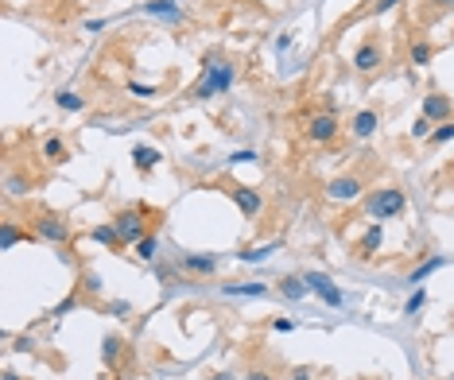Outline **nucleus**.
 Returning <instances> with one entry per match:
<instances>
[{
  "label": "nucleus",
  "instance_id": "5701e85b",
  "mask_svg": "<svg viewBox=\"0 0 454 380\" xmlns=\"http://www.w3.org/2000/svg\"><path fill=\"white\" fill-rule=\"evenodd\" d=\"M55 101H59V109H66V113H82V109H86V101H82L78 93H74V89H62V93H59Z\"/></svg>",
  "mask_w": 454,
  "mask_h": 380
},
{
  "label": "nucleus",
  "instance_id": "1a4fd4ad",
  "mask_svg": "<svg viewBox=\"0 0 454 380\" xmlns=\"http://www.w3.org/2000/svg\"><path fill=\"white\" fill-rule=\"evenodd\" d=\"M451 113H454V105H451V98H446V93H427V98H424V117L431 120V125H443V120H451Z\"/></svg>",
  "mask_w": 454,
  "mask_h": 380
},
{
  "label": "nucleus",
  "instance_id": "20e7f679",
  "mask_svg": "<svg viewBox=\"0 0 454 380\" xmlns=\"http://www.w3.org/2000/svg\"><path fill=\"white\" fill-rule=\"evenodd\" d=\"M31 229H35V237H43V241H51V244H66L70 241V221L62 214H51V210H43V214L31 217Z\"/></svg>",
  "mask_w": 454,
  "mask_h": 380
},
{
  "label": "nucleus",
  "instance_id": "412c9836",
  "mask_svg": "<svg viewBox=\"0 0 454 380\" xmlns=\"http://www.w3.org/2000/svg\"><path fill=\"white\" fill-rule=\"evenodd\" d=\"M431 59H435V47L427 39H415L412 43V62L415 66H431Z\"/></svg>",
  "mask_w": 454,
  "mask_h": 380
},
{
  "label": "nucleus",
  "instance_id": "6ab92c4d",
  "mask_svg": "<svg viewBox=\"0 0 454 380\" xmlns=\"http://www.w3.org/2000/svg\"><path fill=\"white\" fill-rule=\"evenodd\" d=\"M132 159H136V171H140V175H148L152 167L159 163V152H156V147H136V152H132Z\"/></svg>",
  "mask_w": 454,
  "mask_h": 380
},
{
  "label": "nucleus",
  "instance_id": "a211bd4d",
  "mask_svg": "<svg viewBox=\"0 0 454 380\" xmlns=\"http://www.w3.org/2000/svg\"><path fill=\"white\" fill-rule=\"evenodd\" d=\"M4 190H8L12 198H24L31 190V175H24V171H8V179H4Z\"/></svg>",
  "mask_w": 454,
  "mask_h": 380
},
{
  "label": "nucleus",
  "instance_id": "6e6552de",
  "mask_svg": "<svg viewBox=\"0 0 454 380\" xmlns=\"http://www.w3.org/2000/svg\"><path fill=\"white\" fill-rule=\"evenodd\" d=\"M381 62H385V47H381L376 39H365L361 47H357V55H354L357 74H373V70H381Z\"/></svg>",
  "mask_w": 454,
  "mask_h": 380
},
{
  "label": "nucleus",
  "instance_id": "e433bc0d",
  "mask_svg": "<svg viewBox=\"0 0 454 380\" xmlns=\"http://www.w3.org/2000/svg\"><path fill=\"white\" fill-rule=\"evenodd\" d=\"M245 380H272V377H268V372L264 369H253V372H248V377Z\"/></svg>",
  "mask_w": 454,
  "mask_h": 380
},
{
  "label": "nucleus",
  "instance_id": "473e14b6",
  "mask_svg": "<svg viewBox=\"0 0 454 380\" xmlns=\"http://www.w3.org/2000/svg\"><path fill=\"white\" fill-rule=\"evenodd\" d=\"M74 307H78V295H66V299H62V302H59V307H55L51 314H55V318H62V314H70Z\"/></svg>",
  "mask_w": 454,
  "mask_h": 380
},
{
  "label": "nucleus",
  "instance_id": "cd10ccee",
  "mask_svg": "<svg viewBox=\"0 0 454 380\" xmlns=\"http://www.w3.org/2000/svg\"><path fill=\"white\" fill-rule=\"evenodd\" d=\"M451 140H454V120H443V125H435L431 144H451Z\"/></svg>",
  "mask_w": 454,
  "mask_h": 380
},
{
  "label": "nucleus",
  "instance_id": "c756f323",
  "mask_svg": "<svg viewBox=\"0 0 454 380\" xmlns=\"http://www.w3.org/2000/svg\"><path fill=\"white\" fill-rule=\"evenodd\" d=\"M431 132H435V128H431V120H427V117H419V120L412 125V136H415V140H427Z\"/></svg>",
  "mask_w": 454,
  "mask_h": 380
},
{
  "label": "nucleus",
  "instance_id": "39448f33",
  "mask_svg": "<svg viewBox=\"0 0 454 380\" xmlns=\"http://www.w3.org/2000/svg\"><path fill=\"white\" fill-rule=\"evenodd\" d=\"M361 190H365V183H361V175H338L326 183V198L338 206H346V202H357L361 198Z\"/></svg>",
  "mask_w": 454,
  "mask_h": 380
},
{
  "label": "nucleus",
  "instance_id": "393cba45",
  "mask_svg": "<svg viewBox=\"0 0 454 380\" xmlns=\"http://www.w3.org/2000/svg\"><path fill=\"white\" fill-rule=\"evenodd\" d=\"M443 264H446L443 256H431V260H427V264H419V268H415V272H412V283H424L427 275H431V272H439Z\"/></svg>",
  "mask_w": 454,
  "mask_h": 380
},
{
  "label": "nucleus",
  "instance_id": "7ed1b4c3",
  "mask_svg": "<svg viewBox=\"0 0 454 380\" xmlns=\"http://www.w3.org/2000/svg\"><path fill=\"white\" fill-rule=\"evenodd\" d=\"M408 210V194L400 186H376L373 194L365 198V214L376 217V221H385V217H400Z\"/></svg>",
  "mask_w": 454,
  "mask_h": 380
},
{
  "label": "nucleus",
  "instance_id": "2f4dec72",
  "mask_svg": "<svg viewBox=\"0 0 454 380\" xmlns=\"http://www.w3.org/2000/svg\"><path fill=\"white\" fill-rule=\"evenodd\" d=\"M105 311H109V314H117V318H129V314H132V302H120V299H113V302L105 307Z\"/></svg>",
  "mask_w": 454,
  "mask_h": 380
},
{
  "label": "nucleus",
  "instance_id": "dca6fc26",
  "mask_svg": "<svg viewBox=\"0 0 454 380\" xmlns=\"http://www.w3.org/2000/svg\"><path fill=\"white\" fill-rule=\"evenodd\" d=\"M144 12L148 16H163V20H183V8H179L175 0H148Z\"/></svg>",
  "mask_w": 454,
  "mask_h": 380
},
{
  "label": "nucleus",
  "instance_id": "bb28decb",
  "mask_svg": "<svg viewBox=\"0 0 454 380\" xmlns=\"http://www.w3.org/2000/svg\"><path fill=\"white\" fill-rule=\"evenodd\" d=\"M136 256H140V260H156V256H159V241H156V233H148L144 241L136 244Z\"/></svg>",
  "mask_w": 454,
  "mask_h": 380
},
{
  "label": "nucleus",
  "instance_id": "79ce46f5",
  "mask_svg": "<svg viewBox=\"0 0 454 380\" xmlns=\"http://www.w3.org/2000/svg\"><path fill=\"white\" fill-rule=\"evenodd\" d=\"M39 4H55V0H39ZM59 4H62V0H59Z\"/></svg>",
  "mask_w": 454,
  "mask_h": 380
},
{
  "label": "nucleus",
  "instance_id": "c9c22d12",
  "mask_svg": "<svg viewBox=\"0 0 454 380\" xmlns=\"http://www.w3.org/2000/svg\"><path fill=\"white\" fill-rule=\"evenodd\" d=\"M132 93H140V98H156V89H148V86H140V82H132Z\"/></svg>",
  "mask_w": 454,
  "mask_h": 380
},
{
  "label": "nucleus",
  "instance_id": "f257e3e1",
  "mask_svg": "<svg viewBox=\"0 0 454 380\" xmlns=\"http://www.w3.org/2000/svg\"><path fill=\"white\" fill-rule=\"evenodd\" d=\"M233 82H237V62L226 59V55L217 51V55H210L206 59V66H202V78L194 82V89H190V101L221 98V93L233 89Z\"/></svg>",
  "mask_w": 454,
  "mask_h": 380
},
{
  "label": "nucleus",
  "instance_id": "b1692460",
  "mask_svg": "<svg viewBox=\"0 0 454 380\" xmlns=\"http://www.w3.org/2000/svg\"><path fill=\"white\" fill-rule=\"evenodd\" d=\"M221 291H226V295H264L268 287H264V283H226Z\"/></svg>",
  "mask_w": 454,
  "mask_h": 380
},
{
  "label": "nucleus",
  "instance_id": "72a5a7b5",
  "mask_svg": "<svg viewBox=\"0 0 454 380\" xmlns=\"http://www.w3.org/2000/svg\"><path fill=\"white\" fill-rule=\"evenodd\" d=\"M396 4H404V0H376V4H373V16H385V12H392Z\"/></svg>",
  "mask_w": 454,
  "mask_h": 380
},
{
  "label": "nucleus",
  "instance_id": "c85d7f7f",
  "mask_svg": "<svg viewBox=\"0 0 454 380\" xmlns=\"http://www.w3.org/2000/svg\"><path fill=\"white\" fill-rule=\"evenodd\" d=\"M82 291L101 295V275H98V272H82Z\"/></svg>",
  "mask_w": 454,
  "mask_h": 380
},
{
  "label": "nucleus",
  "instance_id": "58836bf2",
  "mask_svg": "<svg viewBox=\"0 0 454 380\" xmlns=\"http://www.w3.org/2000/svg\"><path fill=\"white\" fill-rule=\"evenodd\" d=\"M439 8H454V0H439Z\"/></svg>",
  "mask_w": 454,
  "mask_h": 380
},
{
  "label": "nucleus",
  "instance_id": "2eb2a0df",
  "mask_svg": "<svg viewBox=\"0 0 454 380\" xmlns=\"http://www.w3.org/2000/svg\"><path fill=\"white\" fill-rule=\"evenodd\" d=\"M43 159H47V163H66V159H70V147H66V140H59V136H47V140H43Z\"/></svg>",
  "mask_w": 454,
  "mask_h": 380
},
{
  "label": "nucleus",
  "instance_id": "9b49d317",
  "mask_svg": "<svg viewBox=\"0 0 454 380\" xmlns=\"http://www.w3.org/2000/svg\"><path fill=\"white\" fill-rule=\"evenodd\" d=\"M101 357H105L109 369H120V361L129 357V341L117 338V334H109V338L101 341Z\"/></svg>",
  "mask_w": 454,
  "mask_h": 380
},
{
  "label": "nucleus",
  "instance_id": "ddd939ff",
  "mask_svg": "<svg viewBox=\"0 0 454 380\" xmlns=\"http://www.w3.org/2000/svg\"><path fill=\"white\" fill-rule=\"evenodd\" d=\"M20 241H28V229H20L12 217H4V221H0V248H4V253H12Z\"/></svg>",
  "mask_w": 454,
  "mask_h": 380
},
{
  "label": "nucleus",
  "instance_id": "a878e982",
  "mask_svg": "<svg viewBox=\"0 0 454 380\" xmlns=\"http://www.w3.org/2000/svg\"><path fill=\"white\" fill-rule=\"evenodd\" d=\"M276 248H280V241H276V244H260V248H248V253H237V260H245V264H260L268 253H276Z\"/></svg>",
  "mask_w": 454,
  "mask_h": 380
},
{
  "label": "nucleus",
  "instance_id": "f704fd0d",
  "mask_svg": "<svg viewBox=\"0 0 454 380\" xmlns=\"http://www.w3.org/2000/svg\"><path fill=\"white\" fill-rule=\"evenodd\" d=\"M253 159H257V152H233L229 163H253Z\"/></svg>",
  "mask_w": 454,
  "mask_h": 380
},
{
  "label": "nucleus",
  "instance_id": "f3484780",
  "mask_svg": "<svg viewBox=\"0 0 454 380\" xmlns=\"http://www.w3.org/2000/svg\"><path fill=\"white\" fill-rule=\"evenodd\" d=\"M276 287H280V295H284V299H291V302H299V299L307 295V280H303V275H284Z\"/></svg>",
  "mask_w": 454,
  "mask_h": 380
},
{
  "label": "nucleus",
  "instance_id": "4be33fe9",
  "mask_svg": "<svg viewBox=\"0 0 454 380\" xmlns=\"http://www.w3.org/2000/svg\"><path fill=\"white\" fill-rule=\"evenodd\" d=\"M93 241H98V244H109V248H117V244H120L117 225H98V229H93Z\"/></svg>",
  "mask_w": 454,
  "mask_h": 380
},
{
  "label": "nucleus",
  "instance_id": "4c0bfd02",
  "mask_svg": "<svg viewBox=\"0 0 454 380\" xmlns=\"http://www.w3.org/2000/svg\"><path fill=\"white\" fill-rule=\"evenodd\" d=\"M291 380H311V369H296L291 372Z\"/></svg>",
  "mask_w": 454,
  "mask_h": 380
},
{
  "label": "nucleus",
  "instance_id": "7c9ffc66",
  "mask_svg": "<svg viewBox=\"0 0 454 380\" xmlns=\"http://www.w3.org/2000/svg\"><path fill=\"white\" fill-rule=\"evenodd\" d=\"M424 302H427V291H424V287H419V291H415L412 299L404 302V314H415V311H419V307H424Z\"/></svg>",
  "mask_w": 454,
  "mask_h": 380
},
{
  "label": "nucleus",
  "instance_id": "423d86ee",
  "mask_svg": "<svg viewBox=\"0 0 454 380\" xmlns=\"http://www.w3.org/2000/svg\"><path fill=\"white\" fill-rule=\"evenodd\" d=\"M338 117L326 109V113H315V117H307V140L311 144H330V140H338Z\"/></svg>",
  "mask_w": 454,
  "mask_h": 380
},
{
  "label": "nucleus",
  "instance_id": "aec40b11",
  "mask_svg": "<svg viewBox=\"0 0 454 380\" xmlns=\"http://www.w3.org/2000/svg\"><path fill=\"white\" fill-rule=\"evenodd\" d=\"M376 248H381V225H369V233L357 244V256H373Z\"/></svg>",
  "mask_w": 454,
  "mask_h": 380
},
{
  "label": "nucleus",
  "instance_id": "f03ea898",
  "mask_svg": "<svg viewBox=\"0 0 454 380\" xmlns=\"http://www.w3.org/2000/svg\"><path fill=\"white\" fill-rule=\"evenodd\" d=\"M156 221H159V214H148V206H132V210H120L113 217V225H117V233H120V244H140L148 237V225L156 229Z\"/></svg>",
  "mask_w": 454,
  "mask_h": 380
},
{
  "label": "nucleus",
  "instance_id": "a19ab883",
  "mask_svg": "<svg viewBox=\"0 0 454 380\" xmlns=\"http://www.w3.org/2000/svg\"><path fill=\"white\" fill-rule=\"evenodd\" d=\"M4 380H20V377H16V372H4Z\"/></svg>",
  "mask_w": 454,
  "mask_h": 380
},
{
  "label": "nucleus",
  "instance_id": "4468645a",
  "mask_svg": "<svg viewBox=\"0 0 454 380\" xmlns=\"http://www.w3.org/2000/svg\"><path fill=\"white\" fill-rule=\"evenodd\" d=\"M376 125H381V117H376L373 109H361V113L354 117V125H349V132H354L357 140H369L376 132Z\"/></svg>",
  "mask_w": 454,
  "mask_h": 380
},
{
  "label": "nucleus",
  "instance_id": "0eeeda50",
  "mask_svg": "<svg viewBox=\"0 0 454 380\" xmlns=\"http://www.w3.org/2000/svg\"><path fill=\"white\" fill-rule=\"evenodd\" d=\"M303 280H307V291H315L318 299L326 302V307H342V302H346V299H342V291H338L334 283H330V275H323V272H307Z\"/></svg>",
  "mask_w": 454,
  "mask_h": 380
},
{
  "label": "nucleus",
  "instance_id": "ea45409f",
  "mask_svg": "<svg viewBox=\"0 0 454 380\" xmlns=\"http://www.w3.org/2000/svg\"><path fill=\"white\" fill-rule=\"evenodd\" d=\"M214 380H233V377H229V372H217V377Z\"/></svg>",
  "mask_w": 454,
  "mask_h": 380
},
{
  "label": "nucleus",
  "instance_id": "9d476101",
  "mask_svg": "<svg viewBox=\"0 0 454 380\" xmlns=\"http://www.w3.org/2000/svg\"><path fill=\"white\" fill-rule=\"evenodd\" d=\"M229 198L241 206V214H245V217H257V214H260V206H264L253 186H229Z\"/></svg>",
  "mask_w": 454,
  "mask_h": 380
},
{
  "label": "nucleus",
  "instance_id": "f8f14e48",
  "mask_svg": "<svg viewBox=\"0 0 454 380\" xmlns=\"http://www.w3.org/2000/svg\"><path fill=\"white\" fill-rule=\"evenodd\" d=\"M179 268H187V272H194V275H214L217 272V256L183 253V256H179Z\"/></svg>",
  "mask_w": 454,
  "mask_h": 380
}]
</instances>
